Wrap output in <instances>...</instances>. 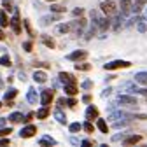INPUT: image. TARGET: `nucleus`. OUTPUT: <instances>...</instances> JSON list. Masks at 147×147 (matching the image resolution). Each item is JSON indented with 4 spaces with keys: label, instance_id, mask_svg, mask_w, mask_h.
Returning <instances> with one entry per match:
<instances>
[{
    "label": "nucleus",
    "instance_id": "nucleus-39",
    "mask_svg": "<svg viewBox=\"0 0 147 147\" xmlns=\"http://www.w3.org/2000/svg\"><path fill=\"white\" fill-rule=\"evenodd\" d=\"M82 102H84V103H89V102H91V95H84V96H82Z\"/></svg>",
    "mask_w": 147,
    "mask_h": 147
},
{
    "label": "nucleus",
    "instance_id": "nucleus-16",
    "mask_svg": "<svg viewBox=\"0 0 147 147\" xmlns=\"http://www.w3.org/2000/svg\"><path fill=\"white\" fill-rule=\"evenodd\" d=\"M96 128L102 131V133H109V124H107V121L105 119H96Z\"/></svg>",
    "mask_w": 147,
    "mask_h": 147
},
{
    "label": "nucleus",
    "instance_id": "nucleus-46",
    "mask_svg": "<svg viewBox=\"0 0 147 147\" xmlns=\"http://www.w3.org/2000/svg\"><path fill=\"white\" fill-rule=\"evenodd\" d=\"M63 105H65V100H63V98H60V100H58V107H63Z\"/></svg>",
    "mask_w": 147,
    "mask_h": 147
},
{
    "label": "nucleus",
    "instance_id": "nucleus-14",
    "mask_svg": "<svg viewBox=\"0 0 147 147\" xmlns=\"http://www.w3.org/2000/svg\"><path fill=\"white\" fill-rule=\"evenodd\" d=\"M63 89H65V93H67L68 96H74V95L79 93V89H77L76 84H63Z\"/></svg>",
    "mask_w": 147,
    "mask_h": 147
},
{
    "label": "nucleus",
    "instance_id": "nucleus-12",
    "mask_svg": "<svg viewBox=\"0 0 147 147\" xmlns=\"http://www.w3.org/2000/svg\"><path fill=\"white\" fill-rule=\"evenodd\" d=\"M86 119L88 121H93V119H98V109L93 107V105H89L86 109Z\"/></svg>",
    "mask_w": 147,
    "mask_h": 147
},
{
    "label": "nucleus",
    "instance_id": "nucleus-41",
    "mask_svg": "<svg viewBox=\"0 0 147 147\" xmlns=\"http://www.w3.org/2000/svg\"><path fill=\"white\" fill-rule=\"evenodd\" d=\"M2 5H4L5 9H9V11H11V2H9V0H4V2H2Z\"/></svg>",
    "mask_w": 147,
    "mask_h": 147
},
{
    "label": "nucleus",
    "instance_id": "nucleus-24",
    "mask_svg": "<svg viewBox=\"0 0 147 147\" xmlns=\"http://www.w3.org/2000/svg\"><path fill=\"white\" fill-rule=\"evenodd\" d=\"M9 119H11V123H20V121H23L25 117H23L21 112H12V114L9 116Z\"/></svg>",
    "mask_w": 147,
    "mask_h": 147
},
{
    "label": "nucleus",
    "instance_id": "nucleus-23",
    "mask_svg": "<svg viewBox=\"0 0 147 147\" xmlns=\"http://www.w3.org/2000/svg\"><path fill=\"white\" fill-rule=\"evenodd\" d=\"M16 95H18V89L9 88V91H5V95H4V100H5V102H9V100H12Z\"/></svg>",
    "mask_w": 147,
    "mask_h": 147
},
{
    "label": "nucleus",
    "instance_id": "nucleus-45",
    "mask_svg": "<svg viewBox=\"0 0 147 147\" xmlns=\"http://www.w3.org/2000/svg\"><path fill=\"white\" fill-rule=\"evenodd\" d=\"M138 30H140V32H145V25H144V23H140V25H138Z\"/></svg>",
    "mask_w": 147,
    "mask_h": 147
},
{
    "label": "nucleus",
    "instance_id": "nucleus-48",
    "mask_svg": "<svg viewBox=\"0 0 147 147\" xmlns=\"http://www.w3.org/2000/svg\"><path fill=\"white\" fill-rule=\"evenodd\" d=\"M4 39H5V33H4L2 30H0V40H4Z\"/></svg>",
    "mask_w": 147,
    "mask_h": 147
},
{
    "label": "nucleus",
    "instance_id": "nucleus-35",
    "mask_svg": "<svg viewBox=\"0 0 147 147\" xmlns=\"http://www.w3.org/2000/svg\"><path fill=\"white\" fill-rule=\"evenodd\" d=\"M23 49H25L26 53H32V49H33V44H32V40H26V42H23Z\"/></svg>",
    "mask_w": 147,
    "mask_h": 147
},
{
    "label": "nucleus",
    "instance_id": "nucleus-50",
    "mask_svg": "<svg viewBox=\"0 0 147 147\" xmlns=\"http://www.w3.org/2000/svg\"><path fill=\"white\" fill-rule=\"evenodd\" d=\"M0 88H2V81H0Z\"/></svg>",
    "mask_w": 147,
    "mask_h": 147
},
{
    "label": "nucleus",
    "instance_id": "nucleus-51",
    "mask_svg": "<svg viewBox=\"0 0 147 147\" xmlns=\"http://www.w3.org/2000/svg\"><path fill=\"white\" fill-rule=\"evenodd\" d=\"M0 107H2V102H0Z\"/></svg>",
    "mask_w": 147,
    "mask_h": 147
},
{
    "label": "nucleus",
    "instance_id": "nucleus-38",
    "mask_svg": "<svg viewBox=\"0 0 147 147\" xmlns=\"http://www.w3.org/2000/svg\"><path fill=\"white\" fill-rule=\"evenodd\" d=\"M9 144H11L9 138H0V145H9Z\"/></svg>",
    "mask_w": 147,
    "mask_h": 147
},
{
    "label": "nucleus",
    "instance_id": "nucleus-18",
    "mask_svg": "<svg viewBox=\"0 0 147 147\" xmlns=\"http://www.w3.org/2000/svg\"><path fill=\"white\" fill-rule=\"evenodd\" d=\"M54 32H56L58 35L68 33V32H70V23H61V25H58V26H56V30H54Z\"/></svg>",
    "mask_w": 147,
    "mask_h": 147
},
{
    "label": "nucleus",
    "instance_id": "nucleus-25",
    "mask_svg": "<svg viewBox=\"0 0 147 147\" xmlns=\"http://www.w3.org/2000/svg\"><path fill=\"white\" fill-rule=\"evenodd\" d=\"M39 144H40V145H56V140L51 138V137H44V138H40Z\"/></svg>",
    "mask_w": 147,
    "mask_h": 147
},
{
    "label": "nucleus",
    "instance_id": "nucleus-15",
    "mask_svg": "<svg viewBox=\"0 0 147 147\" xmlns=\"http://www.w3.org/2000/svg\"><path fill=\"white\" fill-rule=\"evenodd\" d=\"M49 116V105H42V109L37 110V119H46Z\"/></svg>",
    "mask_w": 147,
    "mask_h": 147
},
{
    "label": "nucleus",
    "instance_id": "nucleus-27",
    "mask_svg": "<svg viewBox=\"0 0 147 147\" xmlns=\"http://www.w3.org/2000/svg\"><path fill=\"white\" fill-rule=\"evenodd\" d=\"M81 130H82V124H79V123H72L70 124V133H77Z\"/></svg>",
    "mask_w": 147,
    "mask_h": 147
},
{
    "label": "nucleus",
    "instance_id": "nucleus-49",
    "mask_svg": "<svg viewBox=\"0 0 147 147\" xmlns=\"http://www.w3.org/2000/svg\"><path fill=\"white\" fill-rule=\"evenodd\" d=\"M47 2H56V0H47Z\"/></svg>",
    "mask_w": 147,
    "mask_h": 147
},
{
    "label": "nucleus",
    "instance_id": "nucleus-7",
    "mask_svg": "<svg viewBox=\"0 0 147 147\" xmlns=\"http://www.w3.org/2000/svg\"><path fill=\"white\" fill-rule=\"evenodd\" d=\"M60 81L63 82V84H77V81H76V77L72 76V74H68V72H60Z\"/></svg>",
    "mask_w": 147,
    "mask_h": 147
},
{
    "label": "nucleus",
    "instance_id": "nucleus-2",
    "mask_svg": "<svg viewBox=\"0 0 147 147\" xmlns=\"http://www.w3.org/2000/svg\"><path fill=\"white\" fill-rule=\"evenodd\" d=\"M86 25H88V21L84 20V18H79V20H74V21L70 23V32H74L76 35H81V33H82V30L86 28Z\"/></svg>",
    "mask_w": 147,
    "mask_h": 147
},
{
    "label": "nucleus",
    "instance_id": "nucleus-33",
    "mask_svg": "<svg viewBox=\"0 0 147 147\" xmlns=\"http://www.w3.org/2000/svg\"><path fill=\"white\" fill-rule=\"evenodd\" d=\"M11 133H12V130H11V128H4V126L0 128V137H9Z\"/></svg>",
    "mask_w": 147,
    "mask_h": 147
},
{
    "label": "nucleus",
    "instance_id": "nucleus-3",
    "mask_svg": "<svg viewBox=\"0 0 147 147\" xmlns=\"http://www.w3.org/2000/svg\"><path fill=\"white\" fill-rule=\"evenodd\" d=\"M131 63L130 61H126V60H114V61H110V63H105L103 68L105 70H117V68H128Z\"/></svg>",
    "mask_w": 147,
    "mask_h": 147
},
{
    "label": "nucleus",
    "instance_id": "nucleus-44",
    "mask_svg": "<svg viewBox=\"0 0 147 147\" xmlns=\"http://www.w3.org/2000/svg\"><path fill=\"white\" fill-rule=\"evenodd\" d=\"M138 93H142V95L147 98V88H145V89H138Z\"/></svg>",
    "mask_w": 147,
    "mask_h": 147
},
{
    "label": "nucleus",
    "instance_id": "nucleus-19",
    "mask_svg": "<svg viewBox=\"0 0 147 147\" xmlns=\"http://www.w3.org/2000/svg\"><path fill=\"white\" fill-rule=\"evenodd\" d=\"M135 81L147 86V72H138V74H135Z\"/></svg>",
    "mask_w": 147,
    "mask_h": 147
},
{
    "label": "nucleus",
    "instance_id": "nucleus-21",
    "mask_svg": "<svg viewBox=\"0 0 147 147\" xmlns=\"http://www.w3.org/2000/svg\"><path fill=\"white\" fill-rule=\"evenodd\" d=\"M58 20H60L58 16H44L42 20H40V25L46 26V25H49V23H53V21H58Z\"/></svg>",
    "mask_w": 147,
    "mask_h": 147
},
{
    "label": "nucleus",
    "instance_id": "nucleus-20",
    "mask_svg": "<svg viewBox=\"0 0 147 147\" xmlns=\"http://www.w3.org/2000/svg\"><path fill=\"white\" fill-rule=\"evenodd\" d=\"M26 100H28L30 103H35V102H37V91H35V88H30V89H28Z\"/></svg>",
    "mask_w": 147,
    "mask_h": 147
},
{
    "label": "nucleus",
    "instance_id": "nucleus-32",
    "mask_svg": "<svg viewBox=\"0 0 147 147\" xmlns=\"http://www.w3.org/2000/svg\"><path fill=\"white\" fill-rule=\"evenodd\" d=\"M42 42H44V46H47V47H54V40L53 39H49V37H42Z\"/></svg>",
    "mask_w": 147,
    "mask_h": 147
},
{
    "label": "nucleus",
    "instance_id": "nucleus-37",
    "mask_svg": "<svg viewBox=\"0 0 147 147\" xmlns=\"http://www.w3.org/2000/svg\"><path fill=\"white\" fill-rule=\"evenodd\" d=\"M33 116H35V114H32V112H30V114H26V116H25V119H23V121H25V123H30Z\"/></svg>",
    "mask_w": 147,
    "mask_h": 147
},
{
    "label": "nucleus",
    "instance_id": "nucleus-42",
    "mask_svg": "<svg viewBox=\"0 0 147 147\" xmlns=\"http://www.w3.org/2000/svg\"><path fill=\"white\" fill-rule=\"evenodd\" d=\"M67 103H68L70 107H76V105H77V102H76V100H74V98H70V100H68Z\"/></svg>",
    "mask_w": 147,
    "mask_h": 147
},
{
    "label": "nucleus",
    "instance_id": "nucleus-26",
    "mask_svg": "<svg viewBox=\"0 0 147 147\" xmlns=\"http://www.w3.org/2000/svg\"><path fill=\"white\" fill-rule=\"evenodd\" d=\"M145 2H147V0H135V4H133V9H135V12H140V9L145 5Z\"/></svg>",
    "mask_w": 147,
    "mask_h": 147
},
{
    "label": "nucleus",
    "instance_id": "nucleus-29",
    "mask_svg": "<svg viewBox=\"0 0 147 147\" xmlns=\"http://www.w3.org/2000/svg\"><path fill=\"white\" fill-rule=\"evenodd\" d=\"M51 11H53V12H65L67 9H65L63 5H58V4H51Z\"/></svg>",
    "mask_w": 147,
    "mask_h": 147
},
{
    "label": "nucleus",
    "instance_id": "nucleus-17",
    "mask_svg": "<svg viewBox=\"0 0 147 147\" xmlns=\"http://www.w3.org/2000/svg\"><path fill=\"white\" fill-rule=\"evenodd\" d=\"M142 140V137L140 135H131V137H128V138H124V145H135V144H138Z\"/></svg>",
    "mask_w": 147,
    "mask_h": 147
},
{
    "label": "nucleus",
    "instance_id": "nucleus-43",
    "mask_svg": "<svg viewBox=\"0 0 147 147\" xmlns=\"http://www.w3.org/2000/svg\"><path fill=\"white\" fill-rule=\"evenodd\" d=\"M81 144H82V145H93V140H82Z\"/></svg>",
    "mask_w": 147,
    "mask_h": 147
},
{
    "label": "nucleus",
    "instance_id": "nucleus-34",
    "mask_svg": "<svg viewBox=\"0 0 147 147\" xmlns=\"http://www.w3.org/2000/svg\"><path fill=\"white\" fill-rule=\"evenodd\" d=\"M23 25H25V28H26L28 35H30V37H35V35H33V30H32V26H30V21H28V20H25V21H23Z\"/></svg>",
    "mask_w": 147,
    "mask_h": 147
},
{
    "label": "nucleus",
    "instance_id": "nucleus-28",
    "mask_svg": "<svg viewBox=\"0 0 147 147\" xmlns=\"http://www.w3.org/2000/svg\"><path fill=\"white\" fill-rule=\"evenodd\" d=\"M0 65L2 67H11V58L7 56V54H4V56L0 58Z\"/></svg>",
    "mask_w": 147,
    "mask_h": 147
},
{
    "label": "nucleus",
    "instance_id": "nucleus-10",
    "mask_svg": "<svg viewBox=\"0 0 147 147\" xmlns=\"http://www.w3.org/2000/svg\"><path fill=\"white\" fill-rule=\"evenodd\" d=\"M67 58H68V60H72V61H79V60L88 58V53H86V51H74V53H70V54H68Z\"/></svg>",
    "mask_w": 147,
    "mask_h": 147
},
{
    "label": "nucleus",
    "instance_id": "nucleus-22",
    "mask_svg": "<svg viewBox=\"0 0 147 147\" xmlns=\"http://www.w3.org/2000/svg\"><path fill=\"white\" fill-rule=\"evenodd\" d=\"M9 25H11V20L7 18V14H5V12H0V26L5 28V26H9Z\"/></svg>",
    "mask_w": 147,
    "mask_h": 147
},
{
    "label": "nucleus",
    "instance_id": "nucleus-31",
    "mask_svg": "<svg viewBox=\"0 0 147 147\" xmlns=\"http://www.w3.org/2000/svg\"><path fill=\"white\" fill-rule=\"evenodd\" d=\"M89 68H91L89 63H76V70H84V72H86V70H89Z\"/></svg>",
    "mask_w": 147,
    "mask_h": 147
},
{
    "label": "nucleus",
    "instance_id": "nucleus-30",
    "mask_svg": "<svg viewBox=\"0 0 147 147\" xmlns=\"http://www.w3.org/2000/svg\"><path fill=\"white\" fill-rule=\"evenodd\" d=\"M82 128H84V130H86L88 133H93V131H95V126H93V123H91V121L84 123V126H82Z\"/></svg>",
    "mask_w": 147,
    "mask_h": 147
},
{
    "label": "nucleus",
    "instance_id": "nucleus-40",
    "mask_svg": "<svg viewBox=\"0 0 147 147\" xmlns=\"http://www.w3.org/2000/svg\"><path fill=\"white\" fill-rule=\"evenodd\" d=\"M82 12H84V11L79 7V9H76V11H74V16H82Z\"/></svg>",
    "mask_w": 147,
    "mask_h": 147
},
{
    "label": "nucleus",
    "instance_id": "nucleus-9",
    "mask_svg": "<svg viewBox=\"0 0 147 147\" xmlns=\"http://www.w3.org/2000/svg\"><path fill=\"white\" fill-rule=\"evenodd\" d=\"M119 7H121L123 14H128V12L133 11V2L131 0H119Z\"/></svg>",
    "mask_w": 147,
    "mask_h": 147
},
{
    "label": "nucleus",
    "instance_id": "nucleus-8",
    "mask_svg": "<svg viewBox=\"0 0 147 147\" xmlns=\"http://www.w3.org/2000/svg\"><path fill=\"white\" fill-rule=\"evenodd\" d=\"M117 102H119L121 105H138V103H137V98H135V96H130V95H121V96L117 98Z\"/></svg>",
    "mask_w": 147,
    "mask_h": 147
},
{
    "label": "nucleus",
    "instance_id": "nucleus-11",
    "mask_svg": "<svg viewBox=\"0 0 147 147\" xmlns=\"http://www.w3.org/2000/svg\"><path fill=\"white\" fill-rule=\"evenodd\" d=\"M33 81H35L37 84H44V82L47 81V74L42 72V70H35V72H33Z\"/></svg>",
    "mask_w": 147,
    "mask_h": 147
},
{
    "label": "nucleus",
    "instance_id": "nucleus-6",
    "mask_svg": "<svg viewBox=\"0 0 147 147\" xmlns=\"http://www.w3.org/2000/svg\"><path fill=\"white\" fill-rule=\"evenodd\" d=\"M11 26H12V30H14L16 35L21 33V20H20V16H18V12L11 18Z\"/></svg>",
    "mask_w": 147,
    "mask_h": 147
},
{
    "label": "nucleus",
    "instance_id": "nucleus-1",
    "mask_svg": "<svg viewBox=\"0 0 147 147\" xmlns=\"http://www.w3.org/2000/svg\"><path fill=\"white\" fill-rule=\"evenodd\" d=\"M100 9H102V12L105 14V16H117L119 14V7H117V4L114 2V0H103V2L100 4Z\"/></svg>",
    "mask_w": 147,
    "mask_h": 147
},
{
    "label": "nucleus",
    "instance_id": "nucleus-13",
    "mask_svg": "<svg viewBox=\"0 0 147 147\" xmlns=\"http://www.w3.org/2000/svg\"><path fill=\"white\" fill-rule=\"evenodd\" d=\"M54 117H56V121H58L60 124H67V116L63 114V110H61V107H58V109H54Z\"/></svg>",
    "mask_w": 147,
    "mask_h": 147
},
{
    "label": "nucleus",
    "instance_id": "nucleus-36",
    "mask_svg": "<svg viewBox=\"0 0 147 147\" xmlns=\"http://www.w3.org/2000/svg\"><path fill=\"white\" fill-rule=\"evenodd\" d=\"M82 88L84 89H91V88H93V82H91V81H84L82 82Z\"/></svg>",
    "mask_w": 147,
    "mask_h": 147
},
{
    "label": "nucleus",
    "instance_id": "nucleus-4",
    "mask_svg": "<svg viewBox=\"0 0 147 147\" xmlns=\"http://www.w3.org/2000/svg\"><path fill=\"white\" fill-rule=\"evenodd\" d=\"M37 133V126L35 124H28V126H25L23 130L20 131V137L21 138H30V137H33Z\"/></svg>",
    "mask_w": 147,
    "mask_h": 147
},
{
    "label": "nucleus",
    "instance_id": "nucleus-47",
    "mask_svg": "<svg viewBox=\"0 0 147 147\" xmlns=\"http://www.w3.org/2000/svg\"><path fill=\"white\" fill-rule=\"evenodd\" d=\"M2 126H5V119H4V117H0V128H2Z\"/></svg>",
    "mask_w": 147,
    "mask_h": 147
},
{
    "label": "nucleus",
    "instance_id": "nucleus-5",
    "mask_svg": "<svg viewBox=\"0 0 147 147\" xmlns=\"http://www.w3.org/2000/svg\"><path fill=\"white\" fill-rule=\"evenodd\" d=\"M53 98H54V95H53L51 89H42L40 91V103L42 105H51Z\"/></svg>",
    "mask_w": 147,
    "mask_h": 147
}]
</instances>
